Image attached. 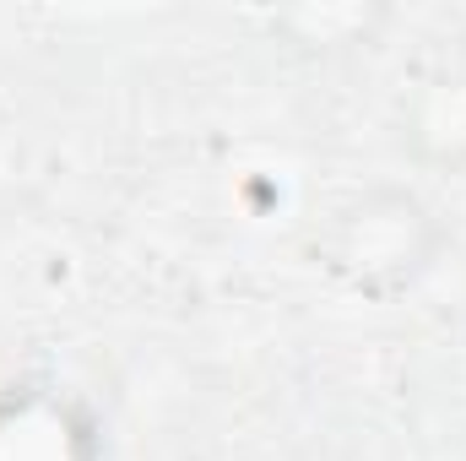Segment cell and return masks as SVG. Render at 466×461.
Here are the masks:
<instances>
[{
  "instance_id": "2",
  "label": "cell",
  "mask_w": 466,
  "mask_h": 461,
  "mask_svg": "<svg viewBox=\"0 0 466 461\" xmlns=\"http://www.w3.org/2000/svg\"><path fill=\"white\" fill-rule=\"evenodd\" d=\"M0 461H109L98 413L60 380L0 385Z\"/></svg>"
},
{
  "instance_id": "4",
  "label": "cell",
  "mask_w": 466,
  "mask_h": 461,
  "mask_svg": "<svg viewBox=\"0 0 466 461\" xmlns=\"http://www.w3.org/2000/svg\"><path fill=\"white\" fill-rule=\"evenodd\" d=\"M190 461H223V456H190Z\"/></svg>"
},
{
  "instance_id": "1",
  "label": "cell",
  "mask_w": 466,
  "mask_h": 461,
  "mask_svg": "<svg viewBox=\"0 0 466 461\" xmlns=\"http://www.w3.org/2000/svg\"><path fill=\"white\" fill-rule=\"evenodd\" d=\"M451 223L445 212L407 179L358 185L326 207L309 239L315 266L363 304H401L412 299L445 261Z\"/></svg>"
},
{
  "instance_id": "3",
  "label": "cell",
  "mask_w": 466,
  "mask_h": 461,
  "mask_svg": "<svg viewBox=\"0 0 466 461\" xmlns=\"http://www.w3.org/2000/svg\"><path fill=\"white\" fill-rule=\"evenodd\" d=\"M396 147L423 174H466V71L434 66L396 98Z\"/></svg>"
}]
</instances>
